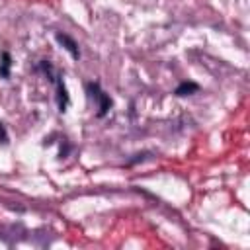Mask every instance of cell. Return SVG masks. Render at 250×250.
Here are the masks:
<instances>
[{"label": "cell", "mask_w": 250, "mask_h": 250, "mask_svg": "<svg viewBox=\"0 0 250 250\" xmlns=\"http://www.w3.org/2000/svg\"><path fill=\"white\" fill-rule=\"evenodd\" d=\"M86 92H88V98L90 100H96L98 102V117H104L109 111V107H111L109 96L100 90V84L98 82H88L86 84Z\"/></svg>", "instance_id": "1"}, {"label": "cell", "mask_w": 250, "mask_h": 250, "mask_svg": "<svg viewBox=\"0 0 250 250\" xmlns=\"http://www.w3.org/2000/svg\"><path fill=\"white\" fill-rule=\"evenodd\" d=\"M55 39H57V43H59V45H61L64 51H68V53H70V57H72V59H76V61L80 59V49H78V43H76V41H74L70 35H66V33H61V31H59V33L55 35Z\"/></svg>", "instance_id": "2"}, {"label": "cell", "mask_w": 250, "mask_h": 250, "mask_svg": "<svg viewBox=\"0 0 250 250\" xmlns=\"http://www.w3.org/2000/svg\"><path fill=\"white\" fill-rule=\"evenodd\" d=\"M68 102H70V98H68L66 86H64V82H62V76H59V78H57V105H59V109L64 111V109L68 107Z\"/></svg>", "instance_id": "3"}, {"label": "cell", "mask_w": 250, "mask_h": 250, "mask_svg": "<svg viewBox=\"0 0 250 250\" xmlns=\"http://www.w3.org/2000/svg\"><path fill=\"white\" fill-rule=\"evenodd\" d=\"M199 90V84L197 82H191V80H186V82H180L178 86H176V90H174V94L176 96H189V94H195Z\"/></svg>", "instance_id": "4"}, {"label": "cell", "mask_w": 250, "mask_h": 250, "mask_svg": "<svg viewBox=\"0 0 250 250\" xmlns=\"http://www.w3.org/2000/svg\"><path fill=\"white\" fill-rule=\"evenodd\" d=\"M10 66H12V57H10L8 51H4L2 57H0V76L2 78H8L10 76Z\"/></svg>", "instance_id": "5"}, {"label": "cell", "mask_w": 250, "mask_h": 250, "mask_svg": "<svg viewBox=\"0 0 250 250\" xmlns=\"http://www.w3.org/2000/svg\"><path fill=\"white\" fill-rule=\"evenodd\" d=\"M146 158H150V152H139V154H135V156L127 162V166H133V164H137V162H145Z\"/></svg>", "instance_id": "6"}, {"label": "cell", "mask_w": 250, "mask_h": 250, "mask_svg": "<svg viewBox=\"0 0 250 250\" xmlns=\"http://www.w3.org/2000/svg\"><path fill=\"white\" fill-rule=\"evenodd\" d=\"M39 68H41V70H43V72H45V74H47V76H49L51 80H55V78H53V66H51V64H49L47 61H41Z\"/></svg>", "instance_id": "7"}, {"label": "cell", "mask_w": 250, "mask_h": 250, "mask_svg": "<svg viewBox=\"0 0 250 250\" xmlns=\"http://www.w3.org/2000/svg\"><path fill=\"white\" fill-rule=\"evenodd\" d=\"M0 145H8V133H6L4 123H0Z\"/></svg>", "instance_id": "8"}]
</instances>
